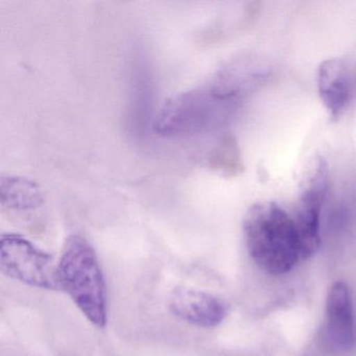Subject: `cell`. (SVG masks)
<instances>
[{
  "label": "cell",
  "mask_w": 356,
  "mask_h": 356,
  "mask_svg": "<svg viewBox=\"0 0 356 356\" xmlns=\"http://www.w3.org/2000/svg\"><path fill=\"white\" fill-rule=\"evenodd\" d=\"M243 234L250 256L270 274H284L304 260L295 218L278 204H254L243 220Z\"/></svg>",
  "instance_id": "1"
},
{
  "label": "cell",
  "mask_w": 356,
  "mask_h": 356,
  "mask_svg": "<svg viewBox=\"0 0 356 356\" xmlns=\"http://www.w3.org/2000/svg\"><path fill=\"white\" fill-rule=\"evenodd\" d=\"M243 103L208 80L166 101L154 120V130L170 138L214 132L232 120Z\"/></svg>",
  "instance_id": "2"
},
{
  "label": "cell",
  "mask_w": 356,
  "mask_h": 356,
  "mask_svg": "<svg viewBox=\"0 0 356 356\" xmlns=\"http://www.w3.org/2000/svg\"><path fill=\"white\" fill-rule=\"evenodd\" d=\"M61 291L67 293L83 316L97 328L108 322V293L105 275L97 252L80 234L66 238L58 260Z\"/></svg>",
  "instance_id": "3"
},
{
  "label": "cell",
  "mask_w": 356,
  "mask_h": 356,
  "mask_svg": "<svg viewBox=\"0 0 356 356\" xmlns=\"http://www.w3.org/2000/svg\"><path fill=\"white\" fill-rule=\"evenodd\" d=\"M0 268L29 286L61 291L58 261L30 239L17 233H3L0 239Z\"/></svg>",
  "instance_id": "4"
},
{
  "label": "cell",
  "mask_w": 356,
  "mask_h": 356,
  "mask_svg": "<svg viewBox=\"0 0 356 356\" xmlns=\"http://www.w3.org/2000/svg\"><path fill=\"white\" fill-rule=\"evenodd\" d=\"M328 188V170L318 161L300 197L293 218L299 229L304 259L314 255L320 247V216Z\"/></svg>",
  "instance_id": "5"
},
{
  "label": "cell",
  "mask_w": 356,
  "mask_h": 356,
  "mask_svg": "<svg viewBox=\"0 0 356 356\" xmlns=\"http://www.w3.org/2000/svg\"><path fill=\"white\" fill-rule=\"evenodd\" d=\"M172 314L183 322L201 328L218 326L227 316L224 302L216 296L193 287H177L170 298Z\"/></svg>",
  "instance_id": "6"
},
{
  "label": "cell",
  "mask_w": 356,
  "mask_h": 356,
  "mask_svg": "<svg viewBox=\"0 0 356 356\" xmlns=\"http://www.w3.org/2000/svg\"><path fill=\"white\" fill-rule=\"evenodd\" d=\"M326 337L337 351H349L355 345L351 293L343 282L334 283L327 296Z\"/></svg>",
  "instance_id": "7"
},
{
  "label": "cell",
  "mask_w": 356,
  "mask_h": 356,
  "mask_svg": "<svg viewBox=\"0 0 356 356\" xmlns=\"http://www.w3.org/2000/svg\"><path fill=\"white\" fill-rule=\"evenodd\" d=\"M318 85L325 107L332 118H339L351 97V81L346 64L339 59L324 62L318 68Z\"/></svg>",
  "instance_id": "8"
},
{
  "label": "cell",
  "mask_w": 356,
  "mask_h": 356,
  "mask_svg": "<svg viewBox=\"0 0 356 356\" xmlns=\"http://www.w3.org/2000/svg\"><path fill=\"white\" fill-rule=\"evenodd\" d=\"M42 189L24 177L3 176L0 179V202L5 209L14 212L35 211L44 205Z\"/></svg>",
  "instance_id": "9"
},
{
  "label": "cell",
  "mask_w": 356,
  "mask_h": 356,
  "mask_svg": "<svg viewBox=\"0 0 356 356\" xmlns=\"http://www.w3.org/2000/svg\"><path fill=\"white\" fill-rule=\"evenodd\" d=\"M208 165L222 176L234 177L243 170L241 149L236 139L230 133H225L216 141L208 157Z\"/></svg>",
  "instance_id": "10"
}]
</instances>
